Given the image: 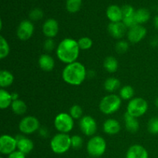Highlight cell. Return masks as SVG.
<instances>
[{
    "label": "cell",
    "mask_w": 158,
    "mask_h": 158,
    "mask_svg": "<svg viewBox=\"0 0 158 158\" xmlns=\"http://www.w3.org/2000/svg\"><path fill=\"white\" fill-rule=\"evenodd\" d=\"M80 46L77 40L66 38L56 47V56L59 60L66 65L77 61L80 55Z\"/></svg>",
    "instance_id": "6da1fadb"
},
{
    "label": "cell",
    "mask_w": 158,
    "mask_h": 158,
    "mask_svg": "<svg viewBox=\"0 0 158 158\" xmlns=\"http://www.w3.org/2000/svg\"><path fill=\"white\" fill-rule=\"evenodd\" d=\"M87 76L86 67L80 62L67 64L62 73L63 80L72 86H80L83 83Z\"/></svg>",
    "instance_id": "7a4b0ae2"
},
{
    "label": "cell",
    "mask_w": 158,
    "mask_h": 158,
    "mask_svg": "<svg viewBox=\"0 0 158 158\" xmlns=\"http://www.w3.org/2000/svg\"><path fill=\"white\" fill-rule=\"evenodd\" d=\"M122 103V99L117 94H110L100 100L99 104L100 110L106 115H110L119 110Z\"/></svg>",
    "instance_id": "3957f363"
},
{
    "label": "cell",
    "mask_w": 158,
    "mask_h": 158,
    "mask_svg": "<svg viewBox=\"0 0 158 158\" xmlns=\"http://www.w3.org/2000/svg\"><path fill=\"white\" fill-rule=\"evenodd\" d=\"M50 148L52 152L56 154L67 152L71 148V137L68 134L63 133L56 134L50 140Z\"/></svg>",
    "instance_id": "277c9868"
},
{
    "label": "cell",
    "mask_w": 158,
    "mask_h": 158,
    "mask_svg": "<svg viewBox=\"0 0 158 158\" xmlns=\"http://www.w3.org/2000/svg\"><path fill=\"white\" fill-rule=\"evenodd\" d=\"M106 150V140L100 136H93L86 144V151L91 157H101L103 155Z\"/></svg>",
    "instance_id": "5b68a950"
},
{
    "label": "cell",
    "mask_w": 158,
    "mask_h": 158,
    "mask_svg": "<svg viewBox=\"0 0 158 158\" xmlns=\"http://www.w3.org/2000/svg\"><path fill=\"white\" fill-rule=\"evenodd\" d=\"M148 110V102L142 97H134L130 100L127 106V112L136 118L143 116Z\"/></svg>",
    "instance_id": "8992f818"
},
{
    "label": "cell",
    "mask_w": 158,
    "mask_h": 158,
    "mask_svg": "<svg viewBox=\"0 0 158 158\" xmlns=\"http://www.w3.org/2000/svg\"><path fill=\"white\" fill-rule=\"evenodd\" d=\"M54 127L60 133L68 134L74 127V119L67 113L57 114L54 120Z\"/></svg>",
    "instance_id": "52a82bcc"
},
{
    "label": "cell",
    "mask_w": 158,
    "mask_h": 158,
    "mask_svg": "<svg viewBox=\"0 0 158 158\" xmlns=\"http://www.w3.org/2000/svg\"><path fill=\"white\" fill-rule=\"evenodd\" d=\"M40 128V121L33 116H27L20 120L19 129L23 134H31L36 132Z\"/></svg>",
    "instance_id": "ba28073f"
},
{
    "label": "cell",
    "mask_w": 158,
    "mask_h": 158,
    "mask_svg": "<svg viewBox=\"0 0 158 158\" xmlns=\"http://www.w3.org/2000/svg\"><path fill=\"white\" fill-rule=\"evenodd\" d=\"M80 131L87 137H93L97 131V123L95 119L89 115L83 116L79 122Z\"/></svg>",
    "instance_id": "9c48e42d"
},
{
    "label": "cell",
    "mask_w": 158,
    "mask_h": 158,
    "mask_svg": "<svg viewBox=\"0 0 158 158\" xmlns=\"http://www.w3.org/2000/svg\"><path fill=\"white\" fill-rule=\"evenodd\" d=\"M17 140L15 137L9 134H3L0 137V152L4 155H9L15 151Z\"/></svg>",
    "instance_id": "30bf717a"
},
{
    "label": "cell",
    "mask_w": 158,
    "mask_h": 158,
    "mask_svg": "<svg viewBox=\"0 0 158 158\" xmlns=\"http://www.w3.org/2000/svg\"><path fill=\"white\" fill-rule=\"evenodd\" d=\"M34 32V26L29 20H23L19 25L16 30L17 37L20 40L26 41L32 36Z\"/></svg>",
    "instance_id": "8fae6325"
},
{
    "label": "cell",
    "mask_w": 158,
    "mask_h": 158,
    "mask_svg": "<svg viewBox=\"0 0 158 158\" xmlns=\"http://www.w3.org/2000/svg\"><path fill=\"white\" fill-rule=\"evenodd\" d=\"M127 40L131 43H138L145 38L147 29L142 25H137L127 31Z\"/></svg>",
    "instance_id": "7c38bea8"
},
{
    "label": "cell",
    "mask_w": 158,
    "mask_h": 158,
    "mask_svg": "<svg viewBox=\"0 0 158 158\" xmlns=\"http://www.w3.org/2000/svg\"><path fill=\"white\" fill-rule=\"evenodd\" d=\"M59 32L58 22L54 19H48L43 25V32L47 38L53 39Z\"/></svg>",
    "instance_id": "4fadbf2b"
},
{
    "label": "cell",
    "mask_w": 158,
    "mask_h": 158,
    "mask_svg": "<svg viewBox=\"0 0 158 158\" xmlns=\"http://www.w3.org/2000/svg\"><path fill=\"white\" fill-rule=\"evenodd\" d=\"M127 29L123 22H118V23H110L108 25V32L110 35L114 39L120 40L124 36L127 32Z\"/></svg>",
    "instance_id": "5bb4252c"
},
{
    "label": "cell",
    "mask_w": 158,
    "mask_h": 158,
    "mask_svg": "<svg viewBox=\"0 0 158 158\" xmlns=\"http://www.w3.org/2000/svg\"><path fill=\"white\" fill-rule=\"evenodd\" d=\"M17 140V149L24 154H28L33 150L34 143L32 140L24 135H17L15 137Z\"/></svg>",
    "instance_id": "9a60e30c"
},
{
    "label": "cell",
    "mask_w": 158,
    "mask_h": 158,
    "mask_svg": "<svg viewBox=\"0 0 158 158\" xmlns=\"http://www.w3.org/2000/svg\"><path fill=\"white\" fill-rule=\"evenodd\" d=\"M148 152L143 146L134 144L130 147L126 154V158H148Z\"/></svg>",
    "instance_id": "2e32d148"
},
{
    "label": "cell",
    "mask_w": 158,
    "mask_h": 158,
    "mask_svg": "<svg viewBox=\"0 0 158 158\" xmlns=\"http://www.w3.org/2000/svg\"><path fill=\"white\" fill-rule=\"evenodd\" d=\"M103 130L108 135H115L121 130V126L118 120L115 119H107L103 124Z\"/></svg>",
    "instance_id": "e0dca14e"
},
{
    "label": "cell",
    "mask_w": 158,
    "mask_h": 158,
    "mask_svg": "<svg viewBox=\"0 0 158 158\" xmlns=\"http://www.w3.org/2000/svg\"><path fill=\"white\" fill-rule=\"evenodd\" d=\"M106 16L110 23H118L122 22L123 18L122 9L116 5L110 6L106 9Z\"/></svg>",
    "instance_id": "ac0fdd59"
},
{
    "label": "cell",
    "mask_w": 158,
    "mask_h": 158,
    "mask_svg": "<svg viewBox=\"0 0 158 158\" xmlns=\"http://www.w3.org/2000/svg\"><path fill=\"white\" fill-rule=\"evenodd\" d=\"M38 63L40 69L46 72L52 70L55 67V60L48 54H43L40 56Z\"/></svg>",
    "instance_id": "d6986e66"
},
{
    "label": "cell",
    "mask_w": 158,
    "mask_h": 158,
    "mask_svg": "<svg viewBox=\"0 0 158 158\" xmlns=\"http://www.w3.org/2000/svg\"><path fill=\"white\" fill-rule=\"evenodd\" d=\"M123 120L125 122V127L126 129L129 132L131 133H136L138 131L139 127H140V124L137 120V118L133 117L131 114L126 112L123 116Z\"/></svg>",
    "instance_id": "ffe728a7"
},
{
    "label": "cell",
    "mask_w": 158,
    "mask_h": 158,
    "mask_svg": "<svg viewBox=\"0 0 158 158\" xmlns=\"http://www.w3.org/2000/svg\"><path fill=\"white\" fill-rule=\"evenodd\" d=\"M14 82V76L9 71L1 70L0 71V86L2 89L9 87Z\"/></svg>",
    "instance_id": "44dd1931"
},
{
    "label": "cell",
    "mask_w": 158,
    "mask_h": 158,
    "mask_svg": "<svg viewBox=\"0 0 158 158\" xmlns=\"http://www.w3.org/2000/svg\"><path fill=\"white\" fill-rule=\"evenodd\" d=\"M13 102L12 94H9L5 89H0V108L1 109H6L12 105Z\"/></svg>",
    "instance_id": "7402d4cb"
},
{
    "label": "cell",
    "mask_w": 158,
    "mask_h": 158,
    "mask_svg": "<svg viewBox=\"0 0 158 158\" xmlns=\"http://www.w3.org/2000/svg\"><path fill=\"white\" fill-rule=\"evenodd\" d=\"M120 81L116 77H109L105 80L103 87L105 90L109 93H114L120 88Z\"/></svg>",
    "instance_id": "603a6c76"
},
{
    "label": "cell",
    "mask_w": 158,
    "mask_h": 158,
    "mask_svg": "<svg viewBox=\"0 0 158 158\" xmlns=\"http://www.w3.org/2000/svg\"><path fill=\"white\" fill-rule=\"evenodd\" d=\"M11 108H12V112L16 115H23L26 114L27 110V106L26 103L20 99L14 100L11 105Z\"/></svg>",
    "instance_id": "cb8c5ba5"
},
{
    "label": "cell",
    "mask_w": 158,
    "mask_h": 158,
    "mask_svg": "<svg viewBox=\"0 0 158 158\" xmlns=\"http://www.w3.org/2000/svg\"><path fill=\"white\" fill-rule=\"evenodd\" d=\"M135 16L136 21H137V24L141 25L143 23H147L148 20L151 18V14L148 9H144V8H141V9H137L134 14Z\"/></svg>",
    "instance_id": "d4e9b609"
},
{
    "label": "cell",
    "mask_w": 158,
    "mask_h": 158,
    "mask_svg": "<svg viewBox=\"0 0 158 158\" xmlns=\"http://www.w3.org/2000/svg\"><path fill=\"white\" fill-rule=\"evenodd\" d=\"M118 61L114 56H107L103 61V67L107 72L115 73L118 69Z\"/></svg>",
    "instance_id": "484cf974"
},
{
    "label": "cell",
    "mask_w": 158,
    "mask_h": 158,
    "mask_svg": "<svg viewBox=\"0 0 158 158\" xmlns=\"http://www.w3.org/2000/svg\"><path fill=\"white\" fill-rule=\"evenodd\" d=\"M134 89L130 85L123 86L120 90V97L122 100H131L134 98Z\"/></svg>",
    "instance_id": "4316f807"
},
{
    "label": "cell",
    "mask_w": 158,
    "mask_h": 158,
    "mask_svg": "<svg viewBox=\"0 0 158 158\" xmlns=\"http://www.w3.org/2000/svg\"><path fill=\"white\" fill-rule=\"evenodd\" d=\"M82 0H66V9L70 13H75L80 9Z\"/></svg>",
    "instance_id": "83f0119b"
},
{
    "label": "cell",
    "mask_w": 158,
    "mask_h": 158,
    "mask_svg": "<svg viewBox=\"0 0 158 158\" xmlns=\"http://www.w3.org/2000/svg\"><path fill=\"white\" fill-rule=\"evenodd\" d=\"M10 52V47L7 40L1 35L0 36V59H5L9 56Z\"/></svg>",
    "instance_id": "f1b7e54d"
},
{
    "label": "cell",
    "mask_w": 158,
    "mask_h": 158,
    "mask_svg": "<svg viewBox=\"0 0 158 158\" xmlns=\"http://www.w3.org/2000/svg\"><path fill=\"white\" fill-rule=\"evenodd\" d=\"M69 115L74 119V120H78L81 119L83 116V109L78 104H74L71 106L69 109Z\"/></svg>",
    "instance_id": "f546056e"
},
{
    "label": "cell",
    "mask_w": 158,
    "mask_h": 158,
    "mask_svg": "<svg viewBox=\"0 0 158 158\" xmlns=\"http://www.w3.org/2000/svg\"><path fill=\"white\" fill-rule=\"evenodd\" d=\"M77 42H78L80 49L82 50H87L93 46V40L89 37H81Z\"/></svg>",
    "instance_id": "4dcf8cb0"
},
{
    "label": "cell",
    "mask_w": 158,
    "mask_h": 158,
    "mask_svg": "<svg viewBox=\"0 0 158 158\" xmlns=\"http://www.w3.org/2000/svg\"><path fill=\"white\" fill-rule=\"evenodd\" d=\"M148 131L152 134H158V117H154L148 121Z\"/></svg>",
    "instance_id": "1f68e13d"
},
{
    "label": "cell",
    "mask_w": 158,
    "mask_h": 158,
    "mask_svg": "<svg viewBox=\"0 0 158 158\" xmlns=\"http://www.w3.org/2000/svg\"><path fill=\"white\" fill-rule=\"evenodd\" d=\"M83 140L80 135H73L71 137V148L75 150L80 149L83 147Z\"/></svg>",
    "instance_id": "d6a6232c"
},
{
    "label": "cell",
    "mask_w": 158,
    "mask_h": 158,
    "mask_svg": "<svg viewBox=\"0 0 158 158\" xmlns=\"http://www.w3.org/2000/svg\"><path fill=\"white\" fill-rule=\"evenodd\" d=\"M115 49L117 52L120 54H123L129 49V43H128V42L125 41V40H120V41L116 43Z\"/></svg>",
    "instance_id": "836d02e7"
},
{
    "label": "cell",
    "mask_w": 158,
    "mask_h": 158,
    "mask_svg": "<svg viewBox=\"0 0 158 158\" xmlns=\"http://www.w3.org/2000/svg\"><path fill=\"white\" fill-rule=\"evenodd\" d=\"M43 12L42 9H38V8H35L32 10L30 11L29 12V19L31 20H33V21H38L40 20L43 17Z\"/></svg>",
    "instance_id": "e575fe53"
},
{
    "label": "cell",
    "mask_w": 158,
    "mask_h": 158,
    "mask_svg": "<svg viewBox=\"0 0 158 158\" xmlns=\"http://www.w3.org/2000/svg\"><path fill=\"white\" fill-rule=\"evenodd\" d=\"M122 22L123 23V24L126 26L127 28L128 29H131V28L134 27V26H137V21H136L135 16L134 15H131V16H127V17H124L122 20Z\"/></svg>",
    "instance_id": "d590c367"
},
{
    "label": "cell",
    "mask_w": 158,
    "mask_h": 158,
    "mask_svg": "<svg viewBox=\"0 0 158 158\" xmlns=\"http://www.w3.org/2000/svg\"><path fill=\"white\" fill-rule=\"evenodd\" d=\"M121 9L122 12H123V18H124V17L131 16V15H134V14H135L136 11L134 10V7L130 6V5H125V6H123Z\"/></svg>",
    "instance_id": "8d00e7d4"
},
{
    "label": "cell",
    "mask_w": 158,
    "mask_h": 158,
    "mask_svg": "<svg viewBox=\"0 0 158 158\" xmlns=\"http://www.w3.org/2000/svg\"><path fill=\"white\" fill-rule=\"evenodd\" d=\"M43 46H44V49H46V51H48V52H51V51H52L54 49H55V46H56L55 41L53 40V39L47 38V40L45 41Z\"/></svg>",
    "instance_id": "74e56055"
},
{
    "label": "cell",
    "mask_w": 158,
    "mask_h": 158,
    "mask_svg": "<svg viewBox=\"0 0 158 158\" xmlns=\"http://www.w3.org/2000/svg\"><path fill=\"white\" fill-rule=\"evenodd\" d=\"M8 158H26V154L20 152L19 151H15L13 153L9 154Z\"/></svg>",
    "instance_id": "f35d334b"
},
{
    "label": "cell",
    "mask_w": 158,
    "mask_h": 158,
    "mask_svg": "<svg viewBox=\"0 0 158 158\" xmlns=\"http://www.w3.org/2000/svg\"><path fill=\"white\" fill-rule=\"evenodd\" d=\"M39 132H40V136L43 137H47L48 135H49V131H48V129L46 127L40 128Z\"/></svg>",
    "instance_id": "ab89813d"
},
{
    "label": "cell",
    "mask_w": 158,
    "mask_h": 158,
    "mask_svg": "<svg viewBox=\"0 0 158 158\" xmlns=\"http://www.w3.org/2000/svg\"><path fill=\"white\" fill-rule=\"evenodd\" d=\"M154 26H155V28L157 29H158V15L154 18Z\"/></svg>",
    "instance_id": "60d3db41"
},
{
    "label": "cell",
    "mask_w": 158,
    "mask_h": 158,
    "mask_svg": "<svg viewBox=\"0 0 158 158\" xmlns=\"http://www.w3.org/2000/svg\"><path fill=\"white\" fill-rule=\"evenodd\" d=\"M155 106L158 108V97H157V99L155 100Z\"/></svg>",
    "instance_id": "b9f144b4"
},
{
    "label": "cell",
    "mask_w": 158,
    "mask_h": 158,
    "mask_svg": "<svg viewBox=\"0 0 158 158\" xmlns=\"http://www.w3.org/2000/svg\"><path fill=\"white\" fill-rule=\"evenodd\" d=\"M0 158H3V157H0Z\"/></svg>",
    "instance_id": "7bdbcfd3"
},
{
    "label": "cell",
    "mask_w": 158,
    "mask_h": 158,
    "mask_svg": "<svg viewBox=\"0 0 158 158\" xmlns=\"http://www.w3.org/2000/svg\"><path fill=\"white\" fill-rule=\"evenodd\" d=\"M157 10H158V7H157Z\"/></svg>",
    "instance_id": "ee69618b"
}]
</instances>
